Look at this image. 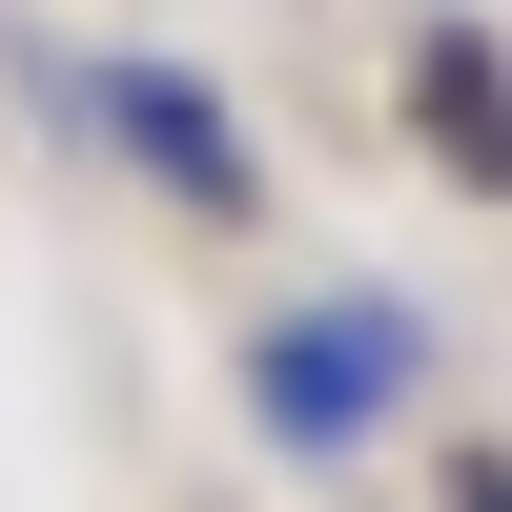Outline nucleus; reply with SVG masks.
<instances>
[{
	"label": "nucleus",
	"instance_id": "nucleus-1",
	"mask_svg": "<svg viewBox=\"0 0 512 512\" xmlns=\"http://www.w3.org/2000/svg\"><path fill=\"white\" fill-rule=\"evenodd\" d=\"M390 390H410V308H287L267 349H246V410H267V451H369L390 431Z\"/></svg>",
	"mask_w": 512,
	"mask_h": 512
},
{
	"label": "nucleus",
	"instance_id": "nucleus-2",
	"mask_svg": "<svg viewBox=\"0 0 512 512\" xmlns=\"http://www.w3.org/2000/svg\"><path fill=\"white\" fill-rule=\"evenodd\" d=\"M103 123H123V144H144V164H164L185 205H205V226H246V205H267V164H246V123L205 103L185 62H103Z\"/></svg>",
	"mask_w": 512,
	"mask_h": 512
},
{
	"label": "nucleus",
	"instance_id": "nucleus-3",
	"mask_svg": "<svg viewBox=\"0 0 512 512\" xmlns=\"http://www.w3.org/2000/svg\"><path fill=\"white\" fill-rule=\"evenodd\" d=\"M431 123H451V144H472V164H512V82L472 62V41H451V62H431Z\"/></svg>",
	"mask_w": 512,
	"mask_h": 512
},
{
	"label": "nucleus",
	"instance_id": "nucleus-4",
	"mask_svg": "<svg viewBox=\"0 0 512 512\" xmlns=\"http://www.w3.org/2000/svg\"><path fill=\"white\" fill-rule=\"evenodd\" d=\"M451 512H512V451H472V472H451Z\"/></svg>",
	"mask_w": 512,
	"mask_h": 512
}]
</instances>
